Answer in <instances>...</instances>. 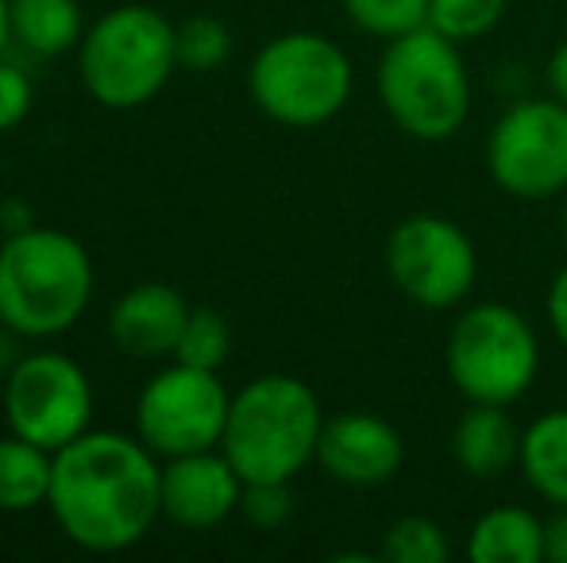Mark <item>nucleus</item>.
Listing matches in <instances>:
<instances>
[{"mask_svg": "<svg viewBox=\"0 0 567 563\" xmlns=\"http://www.w3.org/2000/svg\"><path fill=\"white\" fill-rule=\"evenodd\" d=\"M317 463L343 487H382L405 463V444L390 421L351 409L324 421L317 440Z\"/></svg>", "mask_w": 567, "mask_h": 563, "instance_id": "nucleus-12", "label": "nucleus"}, {"mask_svg": "<svg viewBox=\"0 0 567 563\" xmlns=\"http://www.w3.org/2000/svg\"><path fill=\"white\" fill-rule=\"evenodd\" d=\"M545 313H548V324H553L556 340L567 347V267L553 279L548 285V298H545Z\"/></svg>", "mask_w": 567, "mask_h": 563, "instance_id": "nucleus-27", "label": "nucleus"}, {"mask_svg": "<svg viewBox=\"0 0 567 563\" xmlns=\"http://www.w3.org/2000/svg\"><path fill=\"white\" fill-rule=\"evenodd\" d=\"M12 39V12H8V0H0V51L8 46Z\"/></svg>", "mask_w": 567, "mask_h": 563, "instance_id": "nucleus-30", "label": "nucleus"}, {"mask_svg": "<svg viewBox=\"0 0 567 563\" xmlns=\"http://www.w3.org/2000/svg\"><path fill=\"white\" fill-rule=\"evenodd\" d=\"M189 301L166 282H140L109 313V336L132 359L174 355L178 336L189 321Z\"/></svg>", "mask_w": 567, "mask_h": 563, "instance_id": "nucleus-14", "label": "nucleus"}, {"mask_svg": "<svg viewBox=\"0 0 567 563\" xmlns=\"http://www.w3.org/2000/svg\"><path fill=\"white\" fill-rule=\"evenodd\" d=\"M449 556L452 549L444 529L433 518H421V513L398 518L382 536V560L390 563H449Z\"/></svg>", "mask_w": 567, "mask_h": 563, "instance_id": "nucleus-21", "label": "nucleus"}, {"mask_svg": "<svg viewBox=\"0 0 567 563\" xmlns=\"http://www.w3.org/2000/svg\"><path fill=\"white\" fill-rule=\"evenodd\" d=\"M231 59V31L217 15H194L178 28V66L194 74L220 70Z\"/></svg>", "mask_w": 567, "mask_h": 563, "instance_id": "nucleus-24", "label": "nucleus"}, {"mask_svg": "<svg viewBox=\"0 0 567 563\" xmlns=\"http://www.w3.org/2000/svg\"><path fill=\"white\" fill-rule=\"evenodd\" d=\"M47 510L85 552H124L163 513V467L140 436L90 428L54 451Z\"/></svg>", "mask_w": 567, "mask_h": 563, "instance_id": "nucleus-1", "label": "nucleus"}, {"mask_svg": "<svg viewBox=\"0 0 567 563\" xmlns=\"http://www.w3.org/2000/svg\"><path fill=\"white\" fill-rule=\"evenodd\" d=\"M0 243H4V240H0Z\"/></svg>", "mask_w": 567, "mask_h": 563, "instance_id": "nucleus-32", "label": "nucleus"}, {"mask_svg": "<svg viewBox=\"0 0 567 563\" xmlns=\"http://www.w3.org/2000/svg\"><path fill=\"white\" fill-rule=\"evenodd\" d=\"M517 467L545 502L567 505V409H548L525 428Z\"/></svg>", "mask_w": 567, "mask_h": 563, "instance_id": "nucleus-17", "label": "nucleus"}, {"mask_svg": "<svg viewBox=\"0 0 567 563\" xmlns=\"http://www.w3.org/2000/svg\"><path fill=\"white\" fill-rule=\"evenodd\" d=\"M78 70L90 97L127 113L166 90L178 70V28L158 8L120 4L78 43Z\"/></svg>", "mask_w": 567, "mask_h": 563, "instance_id": "nucleus-5", "label": "nucleus"}, {"mask_svg": "<svg viewBox=\"0 0 567 563\" xmlns=\"http://www.w3.org/2000/svg\"><path fill=\"white\" fill-rule=\"evenodd\" d=\"M467 556L475 563H540L545 521L525 505H494L471 525Z\"/></svg>", "mask_w": 567, "mask_h": 563, "instance_id": "nucleus-16", "label": "nucleus"}, {"mask_svg": "<svg viewBox=\"0 0 567 563\" xmlns=\"http://www.w3.org/2000/svg\"><path fill=\"white\" fill-rule=\"evenodd\" d=\"M324 414L313 386L293 375H259L231 394L220 451L244 482H293L317 459Z\"/></svg>", "mask_w": 567, "mask_h": 563, "instance_id": "nucleus-3", "label": "nucleus"}, {"mask_svg": "<svg viewBox=\"0 0 567 563\" xmlns=\"http://www.w3.org/2000/svg\"><path fill=\"white\" fill-rule=\"evenodd\" d=\"M379 97L405 136L421 143L452 139L471 113V77L460 43L429 23L390 39L379 62Z\"/></svg>", "mask_w": 567, "mask_h": 563, "instance_id": "nucleus-4", "label": "nucleus"}, {"mask_svg": "<svg viewBox=\"0 0 567 563\" xmlns=\"http://www.w3.org/2000/svg\"><path fill=\"white\" fill-rule=\"evenodd\" d=\"M54 451L8 432L0 440V510L28 513L51 498Z\"/></svg>", "mask_w": 567, "mask_h": 563, "instance_id": "nucleus-19", "label": "nucleus"}, {"mask_svg": "<svg viewBox=\"0 0 567 563\" xmlns=\"http://www.w3.org/2000/svg\"><path fill=\"white\" fill-rule=\"evenodd\" d=\"M452 386L467 402L509 406L540 371V344L529 316L502 301H478L455 316L444 347Z\"/></svg>", "mask_w": 567, "mask_h": 563, "instance_id": "nucleus-7", "label": "nucleus"}, {"mask_svg": "<svg viewBox=\"0 0 567 563\" xmlns=\"http://www.w3.org/2000/svg\"><path fill=\"white\" fill-rule=\"evenodd\" d=\"M564 236H567V189H564Z\"/></svg>", "mask_w": 567, "mask_h": 563, "instance_id": "nucleus-31", "label": "nucleus"}, {"mask_svg": "<svg viewBox=\"0 0 567 563\" xmlns=\"http://www.w3.org/2000/svg\"><path fill=\"white\" fill-rule=\"evenodd\" d=\"M545 77H548V90H553V97L567 105V39L553 51V59H548V66H545Z\"/></svg>", "mask_w": 567, "mask_h": 563, "instance_id": "nucleus-29", "label": "nucleus"}, {"mask_svg": "<svg viewBox=\"0 0 567 563\" xmlns=\"http://www.w3.org/2000/svg\"><path fill=\"white\" fill-rule=\"evenodd\" d=\"M494 186L522 201H545L567 189V105L556 97L517 101L486 136Z\"/></svg>", "mask_w": 567, "mask_h": 563, "instance_id": "nucleus-9", "label": "nucleus"}, {"mask_svg": "<svg viewBox=\"0 0 567 563\" xmlns=\"http://www.w3.org/2000/svg\"><path fill=\"white\" fill-rule=\"evenodd\" d=\"M239 513L251 521L255 529H282L293 518V494L290 482H244V498H239Z\"/></svg>", "mask_w": 567, "mask_h": 563, "instance_id": "nucleus-25", "label": "nucleus"}, {"mask_svg": "<svg viewBox=\"0 0 567 563\" xmlns=\"http://www.w3.org/2000/svg\"><path fill=\"white\" fill-rule=\"evenodd\" d=\"M502 15H506V0H429V28L460 46L491 35Z\"/></svg>", "mask_w": 567, "mask_h": 563, "instance_id": "nucleus-22", "label": "nucleus"}, {"mask_svg": "<svg viewBox=\"0 0 567 563\" xmlns=\"http://www.w3.org/2000/svg\"><path fill=\"white\" fill-rule=\"evenodd\" d=\"M8 432L59 451L93 421V383L82 363L62 352H31L4 383Z\"/></svg>", "mask_w": 567, "mask_h": 563, "instance_id": "nucleus-10", "label": "nucleus"}, {"mask_svg": "<svg viewBox=\"0 0 567 563\" xmlns=\"http://www.w3.org/2000/svg\"><path fill=\"white\" fill-rule=\"evenodd\" d=\"M93 301V259L59 228H23L0 243V324L16 336L70 332Z\"/></svg>", "mask_w": 567, "mask_h": 563, "instance_id": "nucleus-2", "label": "nucleus"}, {"mask_svg": "<svg viewBox=\"0 0 567 563\" xmlns=\"http://www.w3.org/2000/svg\"><path fill=\"white\" fill-rule=\"evenodd\" d=\"M343 12L374 39H398L429 23V0H343Z\"/></svg>", "mask_w": 567, "mask_h": 563, "instance_id": "nucleus-23", "label": "nucleus"}, {"mask_svg": "<svg viewBox=\"0 0 567 563\" xmlns=\"http://www.w3.org/2000/svg\"><path fill=\"white\" fill-rule=\"evenodd\" d=\"M231 352V329L217 309H189V321L174 347V363L202 371H220Z\"/></svg>", "mask_w": 567, "mask_h": 563, "instance_id": "nucleus-20", "label": "nucleus"}, {"mask_svg": "<svg viewBox=\"0 0 567 563\" xmlns=\"http://www.w3.org/2000/svg\"><path fill=\"white\" fill-rule=\"evenodd\" d=\"M244 479L220 448L174 456L163 467V518L182 529H217L239 510Z\"/></svg>", "mask_w": 567, "mask_h": 563, "instance_id": "nucleus-13", "label": "nucleus"}, {"mask_svg": "<svg viewBox=\"0 0 567 563\" xmlns=\"http://www.w3.org/2000/svg\"><path fill=\"white\" fill-rule=\"evenodd\" d=\"M386 271L402 298L421 309H452L471 293L478 256L471 236L436 212H413L390 232Z\"/></svg>", "mask_w": 567, "mask_h": 563, "instance_id": "nucleus-11", "label": "nucleus"}, {"mask_svg": "<svg viewBox=\"0 0 567 563\" xmlns=\"http://www.w3.org/2000/svg\"><path fill=\"white\" fill-rule=\"evenodd\" d=\"M31 101H35V90H31V77L23 74L16 62L0 59V132H12L23 124V116L31 113Z\"/></svg>", "mask_w": 567, "mask_h": 563, "instance_id": "nucleus-26", "label": "nucleus"}, {"mask_svg": "<svg viewBox=\"0 0 567 563\" xmlns=\"http://www.w3.org/2000/svg\"><path fill=\"white\" fill-rule=\"evenodd\" d=\"M522 456V428L506 414V406L467 402L452 432V459L471 479H498Z\"/></svg>", "mask_w": 567, "mask_h": 563, "instance_id": "nucleus-15", "label": "nucleus"}, {"mask_svg": "<svg viewBox=\"0 0 567 563\" xmlns=\"http://www.w3.org/2000/svg\"><path fill=\"white\" fill-rule=\"evenodd\" d=\"M545 560L567 563V505H556V513L545 521Z\"/></svg>", "mask_w": 567, "mask_h": 563, "instance_id": "nucleus-28", "label": "nucleus"}, {"mask_svg": "<svg viewBox=\"0 0 567 563\" xmlns=\"http://www.w3.org/2000/svg\"><path fill=\"white\" fill-rule=\"evenodd\" d=\"M247 90L275 124L321 128L351 97V59L321 31H286L255 54Z\"/></svg>", "mask_w": 567, "mask_h": 563, "instance_id": "nucleus-6", "label": "nucleus"}, {"mask_svg": "<svg viewBox=\"0 0 567 563\" xmlns=\"http://www.w3.org/2000/svg\"><path fill=\"white\" fill-rule=\"evenodd\" d=\"M12 12V39L31 54H66L82 43L85 15L78 0H8Z\"/></svg>", "mask_w": 567, "mask_h": 563, "instance_id": "nucleus-18", "label": "nucleus"}, {"mask_svg": "<svg viewBox=\"0 0 567 563\" xmlns=\"http://www.w3.org/2000/svg\"><path fill=\"white\" fill-rule=\"evenodd\" d=\"M231 394L217 371L174 367L158 371L135 398V436L155 456H189V451L220 448L228 425Z\"/></svg>", "mask_w": 567, "mask_h": 563, "instance_id": "nucleus-8", "label": "nucleus"}]
</instances>
